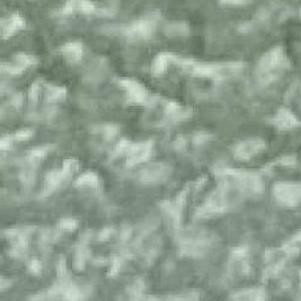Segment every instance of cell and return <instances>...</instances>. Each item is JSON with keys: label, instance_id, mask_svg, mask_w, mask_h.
Returning a JSON list of instances; mask_svg holds the SVG:
<instances>
[{"label": "cell", "instance_id": "cell-5", "mask_svg": "<svg viewBox=\"0 0 301 301\" xmlns=\"http://www.w3.org/2000/svg\"><path fill=\"white\" fill-rule=\"evenodd\" d=\"M121 88L125 93V100L129 105H150L153 101L146 87L135 78H121L118 81Z\"/></svg>", "mask_w": 301, "mask_h": 301}, {"label": "cell", "instance_id": "cell-25", "mask_svg": "<svg viewBox=\"0 0 301 301\" xmlns=\"http://www.w3.org/2000/svg\"><path fill=\"white\" fill-rule=\"evenodd\" d=\"M294 241L295 242H300V244H301V231H300V233H298L297 236L294 237Z\"/></svg>", "mask_w": 301, "mask_h": 301}, {"label": "cell", "instance_id": "cell-15", "mask_svg": "<svg viewBox=\"0 0 301 301\" xmlns=\"http://www.w3.org/2000/svg\"><path fill=\"white\" fill-rule=\"evenodd\" d=\"M231 301H265V292L260 288H248L235 292Z\"/></svg>", "mask_w": 301, "mask_h": 301}, {"label": "cell", "instance_id": "cell-13", "mask_svg": "<svg viewBox=\"0 0 301 301\" xmlns=\"http://www.w3.org/2000/svg\"><path fill=\"white\" fill-rule=\"evenodd\" d=\"M97 11V7L91 0H68L62 9L63 15H71L74 12L91 15Z\"/></svg>", "mask_w": 301, "mask_h": 301}, {"label": "cell", "instance_id": "cell-14", "mask_svg": "<svg viewBox=\"0 0 301 301\" xmlns=\"http://www.w3.org/2000/svg\"><path fill=\"white\" fill-rule=\"evenodd\" d=\"M63 57L70 64H77L83 57V45L80 41H69L60 49Z\"/></svg>", "mask_w": 301, "mask_h": 301}, {"label": "cell", "instance_id": "cell-21", "mask_svg": "<svg viewBox=\"0 0 301 301\" xmlns=\"http://www.w3.org/2000/svg\"><path fill=\"white\" fill-rule=\"evenodd\" d=\"M80 183H83V184H94L98 182V178L97 176L94 175V174H86V175H83L82 177L80 178Z\"/></svg>", "mask_w": 301, "mask_h": 301}, {"label": "cell", "instance_id": "cell-24", "mask_svg": "<svg viewBox=\"0 0 301 301\" xmlns=\"http://www.w3.org/2000/svg\"><path fill=\"white\" fill-rule=\"evenodd\" d=\"M11 147V140L9 137H0V150Z\"/></svg>", "mask_w": 301, "mask_h": 301}, {"label": "cell", "instance_id": "cell-12", "mask_svg": "<svg viewBox=\"0 0 301 301\" xmlns=\"http://www.w3.org/2000/svg\"><path fill=\"white\" fill-rule=\"evenodd\" d=\"M176 54L173 52L163 51L158 53L153 58L152 64H150V70H152V75L155 77H160L166 73L170 63H174Z\"/></svg>", "mask_w": 301, "mask_h": 301}, {"label": "cell", "instance_id": "cell-22", "mask_svg": "<svg viewBox=\"0 0 301 301\" xmlns=\"http://www.w3.org/2000/svg\"><path fill=\"white\" fill-rule=\"evenodd\" d=\"M39 92H40V83L36 82L34 83L33 86H31L30 91H29V97H30V99L33 100V101H35L36 98L39 96Z\"/></svg>", "mask_w": 301, "mask_h": 301}, {"label": "cell", "instance_id": "cell-17", "mask_svg": "<svg viewBox=\"0 0 301 301\" xmlns=\"http://www.w3.org/2000/svg\"><path fill=\"white\" fill-rule=\"evenodd\" d=\"M189 25L183 21H175L170 22L165 25V34L171 38H181V36L189 35Z\"/></svg>", "mask_w": 301, "mask_h": 301}, {"label": "cell", "instance_id": "cell-16", "mask_svg": "<svg viewBox=\"0 0 301 301\" xmlns=\"http://www.w3.org/2000/svg\"><path fill=\"white\" fill-rule=\"evenodd\" d=\"M25 27V21L20 14H12L5 21L4 31H2V39H7L17 33L18 30Z\"/></svg>", "mask_w": 301, "mask_h": 301}, {"label": "cell", "instance_id": "cell-9", "mask_svg": "<svg viewBox=\"0 0 301 301\" xmlns=\"http://www.w3.org/2000/svg\"><path fill=\"white\" fill-rule=\"evenodd\" d=\"M153 153V141L147 140V141L139 142V144H130L128 150H126V165L129 168L135 166L142 163H146L150 159Z\"/></svg>", "mask_w": 301, "mask_h": 301}, {"label": "cell", "instance_id": "cell-3", "mask_svg": "<svg viewBox=\"0 0 301 301\" xmlns=\"http://www.w3.org/2000/svg\"><path fill=\"white\" fill-rule=\"evenodd\" d=\"M215 245V235L205 229H188L179 234V252L189 257L205 255Z\"/></svg>", "mask_w": 301, "mask_h": 301}, {"label": "cell", "instance_id": "cell-6", "mask_svg": "<svg viewBox=\"0 0 301 301\" xmlns=\"http://www.w3.org/2000/svg\"><path fill=\"white\" fill-rule=\"evenodd\" d=\"M274 195L281 205L293 206L301 202V183L298 182H278L274 187Z\"/></svg>", "mask_w": 301, "mask_h": 301}, {"label": "cell", "instance_id": "cell-11", "mask_svg": "<svg viewBox=\"0 0 301 301\" xmlns=\"http://www.w3.org/2000/svg\"><path fill=\"white\" fill-rule=\"evenodd\" d=\"M192 111L187 107L182 106L178 102L173 101V100H168L164 104V116L165 120L171 123H177L181 121L187 120L191 116Z\"/></svg>", "mask_w": 301, "mask_h": 301}, {"label": "cell", "instance_id": "cell-26", "mask_svg": "<svg viewBox=\"0 0 301 301\" xmlns=\"http://www.w3.org/2000/svg\"><path fill=\"white\" fill-rule=\"evenodd\" d=\"M144 301H163V300L158 299V298H147V299H145Z\"/></svg>", "mask_w": 301, "mask_h": 301}, {"label": "cell", "instance_id": "cell-1", "mask_svg": "<svg viewBox=\"0 0 301 301\" xmlns=\"http://www.w3.org/2000/svg\"><path fill=\"white\" fill-rule=\"evenodd\" d=\"M174 63L186 73L194 77L207 78V80H222L240 73L244 69L242 62H201V60L187 59L176 55Z\"/></svg>", "mask_w": 301, "mask_h": 301}, {"label": "cell", "instance_id": "cell-19", "mask_svg": "<svg viewBox=\"0 0 301 301\" xmlns=\"http://www.w3.org/2000/svg\"><path fill=\"white\" fill-rule=\"evenodd\" d=\"M199 293L195 290H186L169 297V301H199Z\"/></svg>", "mask_w": 301, "mask_h": 301}, {"label": "cell", "instance_id": "cell-20", "mask_svg": "<svg viewBox=\"0 0 301 301\" xmlns=\"http://www.w3.org/2000/svg\"><path fill=\"white\" fill-rule=\"evenodd\" d=\"M218 1L226 6H245L250 4L252 0H218Z\"/></svg>", "mask_w": 301, "mask_h": 301}, {"label": "cell", "instance_id": "cell-10", "mask_svg": "<svg viewBox=\"0 0 301 301\" xmlns=\"http://www.w3.org/2000/svg\"><path fill=\"white\" fill-rule=\"evenodd\" d=\"M271 123L281 131L292 130V129H295L301 124L299 118L289 109H287V107L278 109L276 115H275L273 120H271Z\"/></svg>", "mask_w": 301, "mask_h": 301}, {"label": "cell", "instance_id": "cell-23", "mask_svg": "<svg viewBox=\"0 0 301 301\" xmlns=\"http://www.w3.org/2000/svg\"><path fill=\"white\" fill-rule=\"evenodd\" d=\"M31 131L30 130H28V129H25V130H21V131H18L17 134H16V139L17 140H21V141H23V140H28L29 137L31 136Z\"/></svg>", "mask_w": 301, "mask_h": 301}, {"label": "cell", "instance_id": "cell-27", "mask_svg": "<svg viewBox=\"0 0 301 301\" xmlns=\"http://www.w3.org/2000/svg\"><path fill=\"white\" fill-rule=\"evenodd\" d=\"M300 277H301V275H300Z\"/></svg>", "mask_w": 301, "mask_h": 301}, {"label": "cell", "instance_id": "cell-18", "mask_svg": "<svg viewBox=\"0 0 301 301\" xmlns=\"http://www.w3.org/2000/svg\"><path fill=\"white\" fill-rule=\"evenodd\" d=\"M67 97V89L64 87L50 86L47 89V100L49 101H62Z\"/></svg>", "mask_w": 301, "mask_h": 301}, {"label": "cell", "instance_id": "cell-8", "mask_svg": "<svg viewBox=\"0 0 301 301\" xmlns=\"http://www.w3.org/2000/svg\"><path fill=\"white\" fill-rule=\"evenodd\" d=\"M266 149V142L259 137L246 139L237 142L233 149V154L237 160H250L255 155L260 154Z\"/></svg>", "mask_w": 301, "mask_h": 301}, {"label": "cell", "instance_id": "cell-4", "mask_svg": "<svg viewBox=\"0 0 301 301\" xmlns=\"http://www.w3.org/2000/svg\"><path fill=\"white\" fill-rule=\"evenodd\" d=\"M157 25V17L154 15H150L140 20L133 21L129 25H121L117 28V31L131 41L147 40L152 38L153 34L155 33Z\"/></svg>", "mask_w": 301, "mask_h": 301}, {"label": "cell", "instance_id": "cell-7", "mask_svg": "<svg viewBox=\"0 0 301 301\" xmlns=\"http://www.w3.org/2000/svg\"><path fill=\"white\" fill-rule=\"evenodd\" d=\"M173 173L171 165L166 163H154V164L146 166L142 169L139 174L140 182L147 186H157V184L164 183V182L170 177Z\"/></svg>", "mask_w": 301, "mask_h": 301}, {"label": "cell", "instance_id": "cell-2", "mask_svg": "<svg viewBox=\"0 0 301 301\" xmlns=\"http://www.w3.org/2000/svg\"><path fill=\"white\" fill-rule=\"evenodd\" d=\"M289 58L282 46H275L259 58L255 67L257 80L261 86L271 84L289 68Z\"/></svg>", "mask_w": 301, "mask_h": 301}]
</instances>
